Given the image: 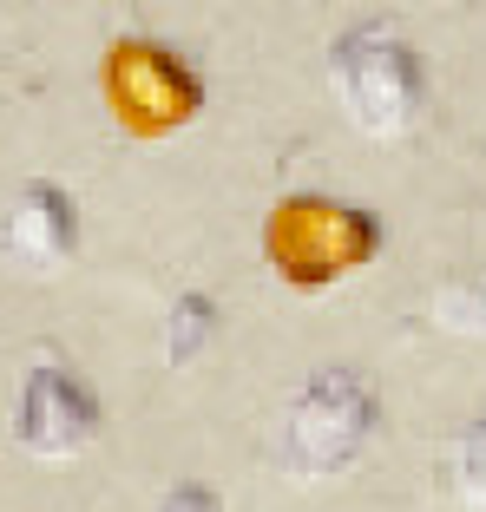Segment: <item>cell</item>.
Returning <instances> with one entry per match:
<instances>
[{"label":"cell","mask_w":486,"mask_h":512,"mask_svg":"<svg viewBox=\"0 0 486 512\" xmlns=\"http://www.w3.org/2000/svg\"><path fill=\"white\" fill-rule=\"evenodd\" d=\"M99 92H106L112 119L132 138H165L204 112V79L191 73V60H178L171 46L145 40V33H125L106 46V66H99Z\"/></svg>","instance_id":"4"},{"label":"cell","mask_w":486,"mask_h":512,"mask_svg":"<svg viewBox=\"0 0 486 512\" xmlns=\"http://www.w3.org/2000/svg\"><path fill=\"white\" fill-rule=\"evenodd\" d=\"M158 512H224V499H217L211 486H198V480H178L165 499H158Z\"/></svg>","instance_id":"10"},{"label":"cell","mask_w":486,"mask_h":512,"mask_svg":"<svg viewBox=\"0 0 486 512\" xmlns=\"http://www.w3.org/2000/svg\"><path fill=\"white\" fill-rule=\"evenodd\" d=\"M427 316L441 322L447 335H467V342H486V270L473 276H447L427 302Z\"/></svg>","instance_id":"8"},{"label":"cell","mask_w":486,"mask_h":512,"mask_svg":"<svg viewBox=\"0 0 486 512\" xmlns=\"http://www.w3.org/2000/svg\"><path fill=\"white\" fill-rule=\"evenodd\" d=\"M381 243H388V230H381L375 211L322 191H296L283 204H270V217H263V263L289 289H329L342 276L368 270Z\"/></svg>","instance_id":"1"},{"label":"cell","mask_w":486,"mask_h":512,"mask_svg":"<svg viewBox=\"0 0 486 512\" xmlns=\"http://www.w3.org/2000/svg\"><path fill=\"white\" fill-rule=\"evenodd\" d=\"M329 92L368 138H408L427 112V60L388 20H362L329 46Z\"/></svg>","instance_id":"2"},{"label":"cell","mask_w":486,"mask_h":512,"mask_svg":"<svg viewBox=\"0 0 486 512\" xmlns=\"http://www.w3.org/2000/svg\"><path fill=\"white\" fill-rule=\"evenodd\" d=\"M447 480H454V499L467 512H486V421H467L447 453Z\"/></svg>","instance_id":"9"},{"label":"cell","mask_w":486,"mask_h":512,"mask_svg":"<svg viewBox=\"0 0 486 512\" xmlns=\"http://www.w3.org/2000/svg\"><path fill=\"white\" fill-rule=\"evenodd\" d=\"M217 302L204 296V289H184V296H171L165 309V329H158V355H165V368H191L204 355V348L217 342Z\"/></svg>","instance_id":"7"},{"label":"cell","mask_w":486,"mask_h":512,"mask_svg":"<svg viewBox=\"0 0 486 512\" xmlns=\"http://www.w3.org/2000/svg\"><path fill=\"white\" fill-rule=\"evenodd\" d=\"M106 414H99V394L60 362H33L20 375L14 394V440L33 453V460H73L99 440Z\"/></svg>","instance_id":"5"},{"label":"cell","mask_w":486,"mask_h":512,"mask_svg":"<svg viewBox=\"0 0 486 512\" xmlns=\"http://www.w3.org/2000/svg\"><path fill=\"white\" fill-rule=\"evenodd\" d=\"M381 427V394L355 368H316L283 414V467L296 480H335L368 453Z\"/></svg>","instance_id":"3"},{"label":"cell","mask_w":486,"mask_h":512,"mask_svg":"<svg viewBox=\"0 0 486 512\" xmlns=\"http://www.w3.org/2000/svg\"><path fill=\"white\" fill-rule=\"evenodd\" d=\"M0 256L27 276H53L79 256V204L66 184L27 178L0 204Z\"/></svg>","instance_id":"6"}]
</instances>
